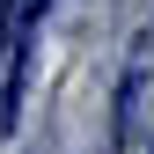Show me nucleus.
Segmentation results:
<instances>
[{"mask_svg":"<svg viewBox=\"0 0 154 154\" xmlns=\"http://www.w3.org/2000/svg\"><path fill=\"white\" fill-rule=\"evenodd\" d=\"M51 0H0V132L22 125V73H29V37Z\"/></svg>","mask_w":154,"mask_h":154,"instance_id":"nucleus-1","label":"nucleus"},{"mask_svg":"<svg viewBox=\"0 0 154 154\" xmlns=\"http://www.w3.org/2000/svg\"><path fill=\"white\" fill-rule=\"evenodd\" d=\"M154 140V37H140L125 59V81H118V110H110V147L132 154Z\"/></svg>","mask_w":154,"mask_h":154,"instance_id":"nucleus-2","label":"nucleus"}]
</instances>
